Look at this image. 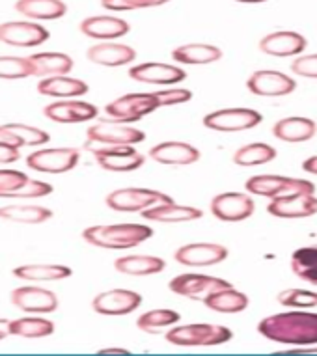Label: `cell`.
<instances>
[{"instance_id": "obj_1", "label": "cell", "mask_w": 317, "mask_h": 356, "mask_svg": "<svg viewBox=\"0 0 317 356\" xmlns=\"http://www.w3.org/2000/svg\"><path fill=\"white\" fill-rule=\"evenodd\" d=\"M258 332L275 343L308 347L317 343V314L310 312H286L261 319Z\"/></svg>"}, {"instance_id": "obj_2", "label": "cell", "mask_w": 317, "mask_h": 356, "mask_svg": "<svg viewBox=\"0 0 317 356\" xmlns=\"http://www.w3.org/2000/svg\"><path fill=\"white\" fill-rule=\"evenodd\" d=\"M86 243L108 250H127L152 239L153 229L146 224H99L83 232Z\"/></svg>"}, {"instance_id": "obj_3", "label": "cell", "mask_w": 317, "mask_h": 356, "mask_svg": "<svg viewBox=\"0 0 317 356\" xmlns=\"http://www.w3.org/2000/svg\"><path fill=\"white\" fill-rule=\"evenodd\" d=\"M234 338V332L222 325L211 323H190L168 330L166 339L168 343L177 347H215V345L228 343Z\"/></svg>"}, {"instance_id": "obj_4", "label": "cell", "mask_w": 317, "mask_h": 356, "mask_svg": "<svg viewBox=\"0 0 317 356\" xmlns=\"http://www.w3.org/2000/svg\"><path fill=\"white\" fill-rule=\"evenodd\" d=\"M86 136H88V140L84 147L90 152L94 147L103 146H135V144L146 140L144 131L120 122H99L95 125H90Z\"/></svg>"}, {"instance_id": "obj_5", "label": "cell", "mask_w": 317, "mask_h": 356, "mask_svg": "<svg viewBox=\"0 0 317 356\" xmlns=\"http://www.w3.org/2000/svg\"><path fill=\"white\" fill-rule=\"evenodd\" d=\"M247 191L256 196L275 200L297 193L316 194V185L308 179H297V177H286L278 174H259L248 179Z\"/></svg>"}, {"instance_id": "obj_6", "label": "cell", "mask_w": 317, "mask_h": 356, "mask_svg": "<svg viewBox=\"0 0 317 356\" xmlns=\"http://www.w3.org/2000/svg\"><path fill=\"white\" fill-rule=\"evenodd\" d=\"M105 202L111 209L120 211V213H136V211L149 209L153 205L172 202V198L168 194L161 193V191H153V188L127 187L112 191L106 196Z\"/></svg>"}, {"instance_id": "obj_7", "label": "cell", "mask_w": 317, "mask_h": 356, "mask_svg": "<svg viewBox=\"0 0 317 356\" xmlns=\"http://www.w3.org/2000/svg\"><path fill=\"white\" fill-rule=\"evenodd\" d=\"M161 108L155 92L153 94H125L117 99L111 101L105 106L106 116L112 118L114 122L133 123L142 120L147 114H152Z\"/></svg>"}, {"instance_id": "obj_8", "label": "cell", "mask_w": 317, "mask_h": 356, "mask_svg": "<svg viewBox=\"0 0 317 356\" xmlns=\"http://www.w3.org/2000/svg\"><path fill=\"white\" fill-rule=\"evenodd\" d=\"M263 116L252 108H220L204 116V127L220 133H239L259 125Z\"/></svg>"}, {"instance_id": "obj_9", "label": "cell", "mask_w": 317, "mask_h": 356, "mask_svg": "<svg viewBox=\"0 0 317 356\" xmlns=\"http://www.w3.org/2000/svg\"><path fill=\"white\" fill-rule=\"evenodd\" d=\"M81 152L75 147H51L38 149L26 157L29 168L43 174H65L79 164Z\"/></svg>"}, {"instance_id": "obj_10", "label": "cell", "mask_w": 317, "mask_h": 356, "mask_svg": "<svg viewBox=\"0 0 317 356\" xmlns=\"http://www.w3.org/2000/svg\"><path fill=\"white\" fill-rule=\"evenodd\" d=\"M168 287L176 295L204 302V298L207 295H211V293L218 291V289H224V287H231V284L228 280H224V278H218V276L193 275V273H188V275H179L176 278H172Z\"/></svg>"}, {"instance_id": "obj_11", "label": "cell", "mask_w": 317, "mask_h": 356, "mask_svg": "<svg viewBox=\"0 0 317 356\" xmlns=\"http://www.w3.org/2000/svg\"><path fill=\"white\" fill-rule=\"evenodd\" d=\"M248 92L259 97H284L293 94L297 82L289 75L276 70L254 71L247 81Z\"/></svg>"}, {"instance_id": "obj_12", "label": "cell", "mask_w": 317, "mask_h": 356, "mask_svg": "<svg viewBox=\"0 0 317 356\" xmlns=\"http://www.w3.org/2000/svg\"><path fill=\"white\" fill-rule=\"evenodd\" d=\"M95 161L108 172H135L144 164V155L133 146H103L92 149Z\"/></svg>"}, {"instance_id": "obj_13", "label": "cell", "mask_w": 317, "mask_h": 356, "mask_svg": "<svg viewBox=\"0 0 317 356\" xmlns=\"http://www.w3.org/2000/svg\"><path fill=\"white\" fill-rule=\"evenodd\" d=\"M49 40V30L30 21L0 23V41L12 47H35Z\"/></svg>"}, {"instance_id": "obj_14", "label": "cell", "mask_w": 317, "mask_h": 356, "mask_svg": "<svg viewBox=\"0 0 317 356\" xmlns=\"http://www.w3.org/2000/svg\"><path fill=\"white\" fill-rule=\"evenodd\" d=\"M213 216L222 222H241L254 215V200L243 193L217 194L209 205Z\"/></svg>"}, {"instance_id": "obj_15", "label": "cell", "mask_w": 317, "mask_h": 356, "mask_svg": "<svg viewBox=\"0 0 317 356\" xmlns=\"http://www.w3.org/2000/svg\"><path fill=\"white\" fill-rule=\"evenodd\" d=\"M306 47H308V41L304 35L293 30H278L259 40V51L269 56H278V58L300 56Z\"/></svg>"}, {"instance_id": "obj_16", "label": "cell", "mask_w": 317, "mask_h": 356, "mask_svg": "<svg viewBox=\"0 0 317 356\" xmlns=\"http://www.w3.org/2000/svg\"><path fill=\"white\" fill-rule=\"evenodd\" d=\"M267 213L276 218H308L317 215V196L311 193H297L270 200Z\"/></svg>"}, {"instance_id": "obj_17", "label": "cell", "mask_w": 317, "mask_h": 356, "mask_svg": "<svg viewBox=\"0 0 317 356\" xmlns=\"http://www.w3.org/2000/svg\"><path fill=\"white\" fill-rule=\"evenodd\" d=\"M229 250L222 245L215 243H190V245L179 246L174 254L177 263L187 267H209L228 259Z\"/></svg>"}, {"instance_id": "obj_18", "label": "cell", "mask_w": 317, "mask_h": 356, "mask_svg": "<svg viewBox=\"0 0 317 356\" xmlns=\"http://www.w3.org/2000/svg\"><path fill=\"white\" fill-rule=\"evenodd\" d=\"M142 304V295L129 289H111L95 295L92 308L99 316H127Z\"/></svg>"}, {"instance_id": "obj_19", "label": "cell", "mask_w": 317, "mask_h": 356, "mask_svg": "<svg viewBox=\"0 0 317 356\" xmlns=\"http://www.w3.org/2000/svg\"><path fill=\"white\" fill-rule=\"evenodd\" d=\"M129 76L136 82L144 84H158V86H174L187 79V73L172 64H161V62H144V64L133 65L129 70Z\"/></svg>"}, {"instance_id": "obj_20", "label": "cell", "mask_w": 317, "mask_h": 356, "mask_svg": "<svg viewBox=\"0 0 317 356\" xmlns=\"http://www.w3.org/2000/svg\"><path fill=\"white\" fill-rule=\"evenodd\" d=\"M12 304L26 314H51L58 308V297L49 289L35 286L17 287L12 291Z\"/></svg>"}, {"instance_id": "obj_21", "label": "cell", "mask_w": 317, "mask_h": 356, "mask_svg": "<svg viewBox=\"0 0 317 356\" xmlns=\"http://www.w3.org/2000/svg\"><path fill=\"white\" fill-rule=\"evenodd\" d=\"M43 114L54 123H83L95 120L99 111H97V106L86 103V101L67 99L47 105L43 108Z\"/></svg>"}, {"instance_id": "obj_22", "label": "cell", "mask_w": 317, "mask_h": 356, "mask_svg": "<svg viewBox=\"0 0 317 356\" xmlns=\"http://www.w3.org/2000/svg\"><path fill=\"white\" fill-rule=\"evenodd\" d=\"M149 157L166 166H188L200 159V149L187 142H161L149 149Z\"/></svg>"}, {"instance_id": "obj_23", "label": "cell", "mask_w": 317, "mask_h": 356, "mask_svg": "<svg viewBox=\"0 0 317 356\" xmlns=\"http://www.w3.org/2000/svg\"><path fill=\"white\" fill-rule=\"evenodd\" d=\"M81 32L86 38L99 41H111L124 38L129 34V23L120 17H111V15H94V17L84 19L81 23Z\"/></svg>"}, {"instance_id": "obj_24", "label": "cell", "mask_w": 317, "mask_h": 356, "mask_svg": "<svg viewBox=\"0 0 317 356\" xmlns=\"http://www.w3.org/2000/svg\"><path fill=\"white\" fill-rule=\"evenodd\" d=\"M86 58L92 64L105 65V67H120L127 65L136 60V51L129 45L122 43H112V41H103L97 45H92L86 53Z\"/></svg>"}, {"instance_id": "obj_25", "label": "cell", "mask_w": 317, "mask_h": 356, "mask_svg": "<svg viewBox=\"0 0 317 356\" xmlns=\"http://www.w3.org/2000/svg\"><path fill=\"white\" fill-rule=\"evenodd\" d=\"M142 216L149 222H163V224H177V222L198 220L204 216V211L193 205H179L174 200L166 204L153 205L142 211Z\"/></svg>"}, {"instance_id": "obj_26", "label": "cell", "mask_w": 317, "mask_h": 356, "mask_svg": "<svg viewBox=\"0 0 317 356\" xmlns=\"http://www.w3.org/2000/svg\"><path fill=\"white\" fill-rule=\"evenodd\" d=\"M317 133V125L310 118L291 116L284 118L280 122L275 123L273 127V135L282 142L289 144H297V142H308L311 140Z\"/></svg>"}, {"instance_id": "obj_27", "label": "cell", "mask_w": 317, "mask_h": 356, "mask_svg": "<svg viewBox=\"0 0 317 356\" xmlns=\"http://www.w3.org/2000/svg\"><path fill=\"white\" fill-rule=\"evenodd\" d=\"M88 84L81 79H71L65 75H54L43 79L38 84V92L47 97H62V99H73L88 94Z\"/></svg>"}, {"instance_id": "obj_28", "label": "cell", "mask_w": 317, "mask_h": 356, "mask_svg": "<svg viewBox=\"0 0 317 356\" xmlns=\"http://www.w3.org/2000/svg\"><path fill=\"white\" fill-rule=\"evenodd\" d=\"M222 58V51L209 43H187L172 51V60L183 65H207Z\"/></svg>"}, {"instance_id": "obj_29", "label": "cell", "mask_w": 317, "mask_h": 356, "mask_svg": "<svg viewBox=\"0 0 317 356\" xmlns=\"http://www.w3.org/2000/svg\"><path fill=\"white\" fill-rule=\"evenodd\" d=\"M15 10L32 21H56L67 13L62 0H17Z\"/></svg>"}, {"instance_id": "obj_30", "label": "cell", "mask_w": 317, "mask_h": 356, "mask_svg": "<svg viewBox=\"0 0 317 356\" xmlns=\"http://www.w3.org/2000/svg\"><path fill=\"white\" fill-rule=\"evenodd\" d=\"M73 275V270L65 265L54 263H34V265H21L13 269V276L26 282H54L64 280Z\"/></svg>"}, {"instance_id": "obj_31", "label": "cell", "mask_w": 317, "mask_h": 356, "mask_svg": "<svg viewBox=\"0 0 317 356\" xmlns=\"http://www.w3.org/2000/svg\"><path fill=\"white\" fill-rule=\"evenodd\" d=\"M204 304L218 314H239V312L248 308V295L237 291L234 286L224 287V289H218V291L207 295L204 298Z\"/></svg>"}, {"instance_id": "obj_32", "label": "cell", "mask_w": 317, "mask_h": 356, "mask_svg": "<svg viewBox=\"0 0 317 356\" xmlns=\"http://www.w3.org/2000/svg\"><path fill=\"white\" fill-rule=\"evenodd\" d=\"M114 269L122 275L149 276L163 273L166 269V263L157 256H124L114 261Z\"/></svg>"}, {"instance_id": "obj_33", "label": "cell", "mask_w": 317, "mask_h": 356, "mask_svg": "<svg viewBox=\"0 0 317 356\" xmlns=\"http://www.w3.org/2000/svg\"><path fill=\"white\" fill-rule=\"evenodd\" d=\"M34 76L67 75L73 70V58L64 53H35L29 56Z\"/></svg>"}, {"instance_id": "obj_34", "label": "cell", "mask_w": 317, "mask_h": 356, "mask_svg": "<svg viewBox=\"0 0 317 356\" xmlns=\"http://www.w3.org/2000/svg\"><path fill=\"white\" fill-rule=\"evenodd\" d=\"M291 270L300 280L317 286V245L300 246L291 254Z\"/></svg>"}, {"instance_id": "obj_35", "label": "cell", "mask_w": 317, "mask_h": 356, "mask_svg": "<svg viewBox=\"0 0 317 356\" xmlns=\"http://www.w3.org/2000/svg\"><path fill=\"white\" fill-rule=\"evenodd\" d=\"M53 216V211L42 205H6L0 207V218L17 224H42Z\"/></svg>"}, {"instance_id": "obj_36", "label": "cell", "mask_w": 317, "mask_h": 356, "mask_svg": "<svg viewBox=\"0 0 317 356\" xmlns=\"http://www.w3.org/2000/svg\"><path fill=\"white\" fill-rule=\"evenodd\" d=\"M54 334V323L43 317H21L15 321H10V336L19 338H47Z\"/></svg>"}, {"instance_id": "obj_37", "label": "cell", "mask_w": 317, "mask_h": 356, "mask_svg": "<svg viewBox=\"0 0 317 356\" xmlns=\"http://www.w3.org/2000/svg\"><path fill=\"white\" fill-rule=\"evenodd\" d=\"M276 159V149L265 142H254L247 146L239 147L234 153V163L237 166H259L267 164Z\"/></svg>"}, {"instance_id": "obj_38", "label": "cell", "mask_w": 317, "mask_h": 356, "mask_svg": "<svg viewBox=\"0 0 317 356\" xmlns=\"http://www.w3.org/2000/svg\"><path fill=\"white\" fill-rule=\"evenodd\" d=\"M181 319V316L177 314L176 309H168V308H157V309H149L146 314H142L136 321V327L140 328L142 332H149L155 334L158 330H163L166 327H172V325H177Z\"/></svg>"}, {"instance_id": "obj_39", "label": "cell", "mask_w": 317, "mask_h": 356, "mask_svg": "<svg viewBox=\"0 0 317 356\" xmlns=\"http://www.w3.org/2000/svg\"><path fill=\"white\" fill-rule=\"evenodd\" d=\"M34 76V67L29 58L21 56H0V79L4 81H19Z\"/></svg>"}, {"instance_id": "obj_40", "label": "cell", "mask_w": 317, "mask_h": 356, "mask_svg": "<svg viewBox=\"0 0 317 356\" xmlns=\"http://www.w3.org/2000/svg\"><path fill=\"white\" fill-rule=\"evenodd\" d=\"M278 304L288 306V308L306 309L317 306V293L308 291V289H286L278 293Z\"/></svg>"}, {"instance_id": "obj_41", "label": "cell", "mask_w": 317, "mask_h": 356, "mask_svg": "<svg viewBox=\"0 0 317 356\" xmlns=\"http://www.w3.org/2000/svg\"><path fill=\"white\" fill-rule=\"evenodd\" d=\"M6 127L12 131L13 135L19 136L23 146H43L51 140L49 133L43 129L30 127V125H23V123H6Z\"/></svg>"}, {"instance_id": "obj_42", "label": "cell", "mask_w": 317, "mask_h": 356, "mask_svg": "<svg viewBox=\"0 0 317 356\" xmlns=\"http://www.w3.org/2000/svg\"><path fill=\"white\" fill-rule=\"evenodd\" d=\"M168 2L172 0H101V6L108 12H133V10L165 6Z\"/></svg>"}, {"instance_id": "obj_43", "label": "cell", "mask_w": 317, "mask_h": 356, "mask_svg": "<svg viewBox=\"0 0 317 356\" xmlns=\"http://www.w3.org/2000/svg\"><path fill=\"white\" fill-rule=\"evenodd\" d=\"M29 181V175L19 170H0V198H12Z\"/></svg>"}, {"instance_id": "obj_44", "label": "cell", "mask_w": 317, "mask_h": 356, "mask_svg": "<svg viewBox=\"0 0 317 356\" xmlns=\"http://www.w3.org/2000/svg\"><path fill=\"white\" fill-rule=\"evenodd\" d=\"M161 106H174L181 105V103H187V101L193 99V92L187 90V88H172V90H161V92H155Z\"/></svg>"}, {"instance_id": "obj_45", "label": "cell", "mask_w": 317, "mask_h": 356, "mask_svg": "<svg viewBox=\"0 0 317 356\" xmlns=\"http://www.w3.org/2000/svg\"><path fill=\"white\" fill-rule=\"evenodd\" d=\"M291 71L304 79H317V54H300L293 60Z\"/></svg>"}, {"instance_id": "obj_46", "label": "cell", "mask_w": 317, "mask_h": 356, "mask_svg": "<svg viewBox=\"0 0 317 356\" xmlns=\"http://www.w3.org/2000/svg\"><path fill=\"white\" fill-rule=\"evenodd\" d=\"M51 193H53V187L49 183L30 179L23 188H19L17 193L13 194L12 198H43V196H49Z\"/></svg>"}, {"instance_id": "obj_47", "label": "cell", "mask_w": 317, "mask_h": 356, "mask_svg": "<svg viewBox=\"0 0 317 356\" xmlns=\"http://www.w3.org/2000/svg\"><path fill=\"white\" fill-rule=\"evenodd\" d=\"M21 153H19V147L8 146V144H0V164H10L19 161Z\"/></svg>"}, {"instance_id": "obj_48", "label": "cell", "mask_w": 317, "mask_h": 356, "mask_svg": "<svg viewBox=\"0 0 317 356\" xmlns=\"http://www.w3.org/2000/svg\"><path fill=\"white\" fill-rule=\"evenodd\" d=\"M0 144H8V146L19 147V149L23 147V142L19 140V136L13 135L6 125H0Z\"/></svg>"}, {"instance_id": "obj_49", "label": "cell", "mask_w": 317, "mask_h": 356, "mask_svg": "<svg viewBox=\"0 0 317 356\" xmlns=\"http://www.w3.org/2000/svg\"><path fill=\"white\" fill-rule=\"evenodd\" d=\"M302 170L311 175H317V155L306 159L304 163H302Z\"/></svg>"}, {"instance_id": "obj_50", "label": "cell", "mask_w": 317, "mask_h": 356, "mask_svg": "<svg viewBox=\"0 0 317 356\" xmlns=\"http://www.w3.org/2000/svg\"><path fill=\"white\" fill-rule=\"evenodd\" d=\"M6 336H10V321L0 319V339H4Z\"/></svg>"}, {"instance_id": "obj_51", "label": "cell", "mask_w": 317, "mask_h": 356, "mask_svg": "<svg viewBox=\"0 0 317 356\" xmlns=\"http://www.w3.org/2000/svg\"><path fill=\"white\" fill-rule=\"evenodd\" d=\"M99 353H103V355H112V353H116V355H127L129 350L127 349H101Z\"/></svg>"}, {"instance_id": "obj_52", "label": "cell", "mask_w": 317, "mask_h": 356, "mask_svg": "<svg viewBox=\"0 0 317 356\" xmlns=\"http://www.w3.org/2000/svg\"><path fill=\"white\" fill-rule=\"evenodd\" d=\"M291 353H316L317 355V347H310V345H308V347H297V349H293Z\"/></svg>"}, {"instance_id": "obj_53", "label": "cell", "mask_w": 317, "mask_h": 356, "mask_svg": "<svg viewBox=\"0 0 317 356\" xmlns=\"http://www.w3.org/2000/svg\"><path fill=\"white\" fill-rule=\"evenodd\" d=\"M235 2H241V4H261V2H267V0H235Z\"/></svg>"}]
</instances>
